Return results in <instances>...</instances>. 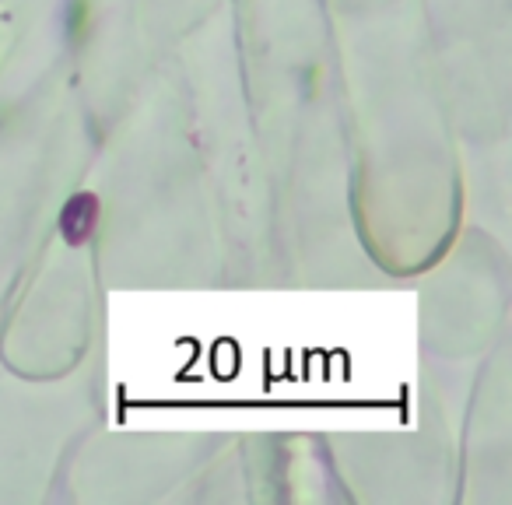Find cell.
I'll return each mask as SVG.
<instances>
[{"label":"cell","instance_id":"cell-1","mask_svg":"<svg viewBox=\"0 0 512 505\" xmlns=\"http://www.w3.org/2000/svg\"><path fill=\"white\" fill-rule=\"evenodd\" d=\"M95 214H99V200H95L92 193H78V197L64 207V214H60V232H64V239L71 242V246H81V242L95 232Z\"/></svg>","mask_w":512,"mask_h":505}]
</instances>
